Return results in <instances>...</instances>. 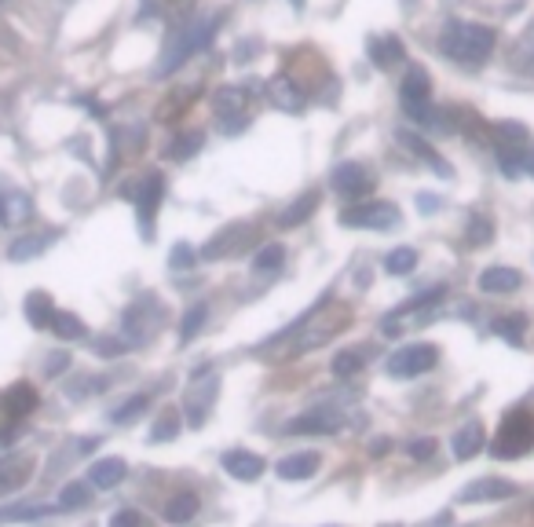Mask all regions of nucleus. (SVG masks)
<instances>
[{
	"label": "nucleus",
	"instance_id": "obj_1",
	"mask_svg": "<svg viewBox=\"0 0 534 527\" xmlns=\"http://www.w3.org/2000/svg\"><path fill=\"white\" fill-rule=\"evenodd\" d=\"M494 44H498V37H494V30L483 26V22L454 19L439 30V52L447 55V59H454L458 66H483L491 59Z\"/></svg>",
	"mask_w": 534,
	"mask_h": 527
},
{
	"label": "nucleus",
	"instance_id": "obj_2",
	"mask_svg": "<svg viewBox=\"0 0 534 527\" xmlns=\"http://www.w3.org/2000/svg\"><path fill=\"white\" fill-rule=\"evenodd\" d=\"M224 11H213V15H198L194 22H187V26H180V30L172 33L169 44H165V52H161V63L154 74L158 77H169L176 66H183L187 59H191L194 52H202V48H209V41L216 37V30L224 26Z\"/></svg>",
	"mask_w": 534,
	"mask_h": 527
},
{
	"label": "nucleus",
	"instance_id": "obj_3",
	"mask_svg": "<svg viewBox=\"0 0 534 527\" xmlns=\"http://www.w3.org/2000/svg\"><path fill=\"white\" fill-rule=\"evenodd\" d=\"M443 301H447V286H432V290L417 293L410 301H403L392 315L381 319V334L385 337H399L410 326H428L436 323L439 312H443Z\"/></svg>",
	"mask_w": 534,
	"mask_h": 527
},
{
	"label": "nucleus",
	"instance_id": "obj_4",
	"mask_svg": "<svg viewBox=\"0 0 534 527\" xmlns=\"http://www.w3.org/2000/svg\"><path fill=\"white\" fill-rule=\"evenodd\" d=\"M498 165L509 180L534 176V140L520 125H498Z\"/></svg>",
	"mask_w": 534,
	"mask_h": 527
},
{
	"label": "nucleus",
	"instance_id": "obj_5",
	"mask_svg": "<svg viewBox=\"0 0 534 527\" xmlns=\"http://www.w3.org/2000/svg\"><path fill=\"white\" fill-rule=\"evenodd\" d=\"M165 323V304L154 297V293H143L125 308L121 315V334H125V345H147L150 337L158 334V326Z\"/></svg>",
	"mask_w": 534,
	"mask_h": 527
},
{
	"label": "nucleus",
	"instance_id": "obj_6",
	"mask_svg": "<svg viewBox=\"0 0 534 527\" xmlns=\"http://www.w3.org/2000/svg\"><path fill=\"white\" fill-rule=\"evenodd\" d=\"M531 447H534V414L531 410H513L502 421L498 436H494L491 454L498 462H513V458H524Z\"/></svg>",
	"mask_w": 534,
	"mask_h": 527
},
{
	"label": "nucleus",
	"instance_id": "obj_7",
	"mask_svg": "<svg viewBox=\"0 0 534 527\" xmlns=\"http://www.w3.org/2000/svg\"><path fill=\"white\" fill-rule=\"evenodd\" d=\"M216 392H220L216 370L198 366L191 374V381H187V388H183V407H180L191 429H202L205 425V418H209V410H213V403H216Z\"/></svg>",
	"mask_w": 534,
	"mask_h": 527
},
{
	"label": "nucleus",
	"instance_id": "obj_8",
	"mask_svg": "<svg viewBox=\"0 0 534 527\" xmlns=\"http://www.w3.org/2000/svg\"><path fill=\"white\" fill-rule=\"evenodd\" d=\"M399 209L392 202H355L341 213L344 227H370V231H388V227H399Z\"/></svg>",
	"mask_w": 534,
	"mask_h": 527
},
{
	"label": "nucleus",
	"instance_id": "obj_9",
	"mask_svg": "<svg viewBox=\"0 0 534 527\" xmlns=\"http://www.w3.org/2000/svg\"><path fill=\"white\" fill-rule=\"evenodd\" d=\"M436 363H439L436 345H406V348H399V352L388 355L385 370L392 377H417V374L436 370Z\"/></svg>",
	"mask_w": 534,
	"mask_h": 527
},
{
	"label": "nucleus",
	"instance_id": "obj_10",
	"mask_svg": "<svg viewBox=\"0 0 534 527\" xmlns=\"http://www.w3.org/2000/svg\"><path fill=\"white\" fill-rule=\"evenodd\" d=\"M213 110L216 118H220V129L231 136V132H238L242 125H246V110H249V92L238 85H224L216 88L213 96Z\"/></svg>",
	"mask_w": 534,
	"mask_h": 527
},
{
	"label": "nucleus",
	"instance_id": "obj_11",
	"mask_svg": "<svg viewBox=\"0 0 534 527\" xmlns=\"http://www.w3.org/2000/svg\"><path fill=\"white\" fill-rule=\"evenodd\" d=\"M341 429H344V414L333 407L304 410L300 418L286 421L289 436H333V432H341Z\"/></svg>",
	"mask_w": 534,
	"mask_h": 527
},
{
	"label": "nucleus",
	"instance_id": "obj_12",
	"mask_svg": "<svg viewBox=\"0 0 534 527\" xmlns=\"http://www.w3.org/2000/svg\"><path fill=\"white\" fill-rule=\"evenodd\" d=\"M330 183H333V191L341 194L344 202H363L366 194L374 191V176H370V169H366V165H359V162L337 165V169H333V176H330Z\"/></svg>",
	"mask_w": 534,
	"mask_h": 527
},
{
	"label": "nucleus",
	"instance_id": "obj_13",
	"mask_svg": "<svg viewBox=\"0 0 534 527\" xmlns=\"http://www.w3.org/2000/svg\"><path fill=\"white\" fill-rule=\"evenodd\" d=\"M344 330V319H333V323H326V319H319V308H311L308 315H304V323H300V334L293 337V345H289V352L293 355H304L311 352V348L326 345L333 334H341Z\"/></svg>",
	"mask_w": 534,
	"mask_h": 527
},
{
	"label": "nucleus",
	"instance_id": "obj_14",
	"mask_svg": "<svg viewBox=\"0 0 534 527\" xmlns=\"http://www.w3.org/2000/svg\"><path fill=\"white\" fill-rule=\"evenodd\" d=\"M161 194H165V180H161V173L143 176V183H139V191H136V220H139L143 238H154V220H158Z\"/></svg>",
	"mask_w": 534,
	"mask_h": 527
},
{
	"label": "nucleus",
	"instance_id": "obj_15",
	"mask_svg": "<svg viewBox=\"0 0 534 527\" xmlns=\"http://www.w3.org/2000/svg\"><path fill=\"white\" fill-rule=\"evenodd\" d=\"M516 495V484L502 480V476H483V480H472L469 487H461L458 502L465 506H487V502H505V498Z\"/></svg>",
	"mask_w": 534,
	"mask_h": 527
},
{
	"label": "nucleus",
	"instance_id": "obj_16",
	"mask_svg": "<svg viewBox=\"0 0 534 527\" xmlns=\"http://www.w3.org/2000/svg\"><path fill=\"white\" fill-rule=\"evenodd\" d=\"M249 231L253 227L249 224H231L224 227L220 235H213L209 242L202 246V260H220V257H231V253H238V249L249 242Z\"/></svg>",
	"mask_w": 534,
	"mask_h": 527
},
{
	"label": "nucleus",
	"instance_id": "obj_17",
	"mask_svg": "<svg viewBox=\"0 0 534 527\" xmlns=\"http://www.w3.org/2000/svg\"><path fill=\"white\" fill-rule=\"evenodd\" d=\"M267 103L293 114V110L304 107V92H300L297 81H293L289 74H278V77H271V81H267Z\"/></svg>",
	"mask_w": 534,
	"mask_h": 527
},
{
	"label": "nucleus",
	"instance_id": "obj_18",
	"mask_svg": "<svg viewBox=\"0 0 534 527\" xmlns=\"http://www.w3.org/2000/svg\"><path fill=\"white\" fill-rule=\"evenodd\" d=\"M33 407H37V392H33V385H26V381L11 385L8 392L0 396V410H4L11 421H22L26 414H33Z\"/></svg>",
	"mask_w": 534,
	"mask_h": 527
},
{
	"label": "nucleus",
	"instance_id": "obj_19",
	"mask_svg": "<svg viewBox=\"0 0 534 527\" xmlns=\"http://www.w3.org/2000/svg\"><path fill=\"white\" fill-rule=\"evenodd\" d=\"M322 458L315 451H297L289 454V458H282V462L275 465V473L282 476V480H311V476L319 473Z\"/></svg>",
	"mask_w": 534,
	"mask_h": 527
},
{
	"label": "nucleus",
	"instance_id": "obj_20",
	"mask_svg": "<svg viewBox=\"0 0 534 527\" xmlns=\"http://www.w3.org/2000/svg\"><path fill=\"white\" fill-rule=\"evenodd\" d=\"M224 469L235 476V480H246V484H253V480H260V473H264V458L238 447V451L224 454Z\"/></svg>",
	"mask_w": 534,
	"mask_h": 527
},
{
	"label": "nucleus",
	"instance_id": "obj_21",
	"mask_svg": "<svg viewBox=\"0 0 534 527\" xmlns=\"http://www.w3.org/2000/svg\"><path fill=\"white\" fill-rule=\"evenodd\" d=\"M520 286H524V275L516 268H505V264H494L480 275L483 293H516Z\"/></svg>",
	"mask_w": 534,
	"mask_h": 527
},
{
	"label": "nucleus",
	"instance_id": "obj_22",
	"mask_svg": "<svg viewBox=\"0 0 534 527\" xmlns=\"http://www.w3.org/2000/svg\"><path fill=\"white\" fill-rule=\"evenodd\" d=\"M33 216V202L22 191H4L0 194V224L19 227Z\"/></svg>",
	"mask_w": 534,
	"mask_h": 527
},
{
	"label": "nucleus",
	"instance_id": "obj_23",
	"mask_svg": "<svg viewBox=\"0 0 534 527\" xmlns=\"http://www.w3.org/2000/svg\"><path fill=\"white\" fill-rule=\"evenodd\" d=\"M366 52H370V63H374L377 70H392V66L403 59V44H399V37L385 33V37H370Z\"/></svg>",
	"mask_w": 534,
	"mask_h": 527
},
{
	"label": "nucleus",
	"instance_id": "obj_24",
	"mask_svg": "<svg viewBox=\"0 0 534 527\" xmlns=\"http://www.w3.org/2000/svg\"><path fill=\"white\" fill-rule=\"evenodd\" d=\"M33 476V458H26V454H15V458H8V462L0 465V491L4 495H11V491H19L26 480Z\"/></svg>",
	"mask_w": 534,
	"mask_h": 527
},
{
	"label": "nucleus",
	"instance_id": "obj_25",
	"mask_svg": "<svg viewBox=\"0 0 534 527\" xmlns=\"http://www.w3.org/2000/svg\"><path fill=\"white\" fill-rule=\"evenodd\" d=\"M125 462L121 458H99V462H92V469H88V480H92V487H99V491H110V487H118L121 480H125Z\"/></svg>",
	"mask_w": 534,
	"mask_h": 527
},
{
	"label": "nucleus",
	"instance_id": "obj_26",
	"mask_svg": "<svg viewBox=\"0 0 534 527\" xmlns=\"http://www.w3.org/2000/svg\"><path fill=\"white\" fill-rule=\"evenodd\" d=\"M480 451H483V425L480 421L461 425V429L454 432V458H458V462H469V458H476Z\"/></svg>",
	"mask_w": 534,
	"mask_h": 527
},
{
	"label": "nucleus",
	"instance_id": "obj_27",
	"mask_svg": "<svg viewBox=\"0 0 534 527\" xmlns=\"http://www.w3.org/2000/svg\"><path fill=\"white\" fill-rule=\"evenodd\" d=\"M22 308H26V319H30L33 330H48V326L55 323V304L44 290H33Z\"/></svg>",
	"mask_w": 534,
	"mask_h": 527
},
{
	"label": "nucleus",
	"instance_id": "obj_28",
	"mask_svg": "<svg viewBox=\"0 0 534 527\" xmlns=\"http://www.w3.org/2000/svg\"><path fill=\"white\" fill-rule=\"evenodd\" d=\"M52 242H55V231H44V235H22L8 246V260L22 264V260H30V257H41Z\"/></svg>",
	"mask_w": 534,
	"mask_h": 527
},
{
	"label": "nucleus",
	"instance_id": "obj_29",
	"mask_svg": "<svg viewBox=\"0 0 534 527\" xmlns=\"http://www.w3.org/2000/svg\"><path fill=\"white\" fill-rule=\"evenodd\" d=\"M509 59H513V66L520 70V74L534 77V22L513 41V48H509Z\"/></svg>",
	"mask_w": 534,
	"mask_h": 527
},
{
	"label": "nucleus",
	"instance_id": "obj_30",
	"mask_svg": "<svg viewBox=\"0 0 534 527\" xmlns=\"http://www.w3.org/2000/svg\"><path fill=\"white\" fill-rule=\"evenodd\" d=\"M399 143H403V147H406V151H410V154H417L421 162H428V165H432V169H439V173H443V176H450V165L443 162V158H439V154L432 151V147H428V143L421 140V136H414V132L399 129Z\"/></svg>",
	"mask_w": 534,
	"mask_h": 527
},
{
	"label": "nucleus",
	"instance_id": "obj_31",
	"mask_svg": "<svg viewBox=\"0 0 534 527\" xmlns=\"http://www.w3.org/2000/svg\"><path fill=\"white\" fill-rule=\"evenodd\" d=\"M366 359H370V352H366V348H348V352L333 355L330 370H333V377H355L366 366Z\"/></svg>",
	"mask_w": 534,
	"mask_h": 527
},
{
	"label": "nucleus",
	"instance_id": "obj_32",
	"mask_svg": "<svg viewBox=\"0 0 534 527\" xmlns=\"http://www.w3.org/2000/svg\"><path fill=\"white\" fill-rule=\"evenodd\" d=\"M315 205H319V191H308V194H300L297 202L289 205L286 213L278 216V224L282 227H293V224H304L311 213H315Z\"/></svg>",
	"mask_w": 534,
	"mask_h": 527
},
{
	"label": "nucleus",
	"instance_id": "obj_33",
	"mask_svg": "<svg viewBox=\"0 0 534 527\" xmlns=\"http://www.w3.org/2000/svg\"><path fill=\"white\" fill-rule=\"evenodd\" d=\"M194 513H198V495H191V491L172 495V502L165 506V520H169V524H187Z\"/></svg>",
	"mask_w": 534,
	"mask_h": 527
},
{
	"label": "nucleus",
	"instance_id": "obj_34",
	"mask_svg": "<svg viewBox=\"0 0 534 527\" xmlns=\"http://www.w3.org/2000/svg\"><path fill=\"white\" fill-rule=\"evenodd\" d=\"M180 410H161L158 414V421L150 425V440L154 443H169V440H176L180 436Z\"/></svg>",
	"mask_w": 534,
	"mask_h": 527
},
{
	"label": "nucleus",
	"instance_id": "obj_35",
	"mask_svg": "<svg viewBox=\"0 0 534 527\" xmlns=\"http://www.w3.org/2000/svg\"><path fill=\"white\" fill-rule=\"evenodd\" d=\"M282 264H286V246H282V242H267L257 257H253V271H257V275H271V271H278Z\"/></svg>",
	"mask_w": 534,
	"mask_h": 527
},
{
	"label": "nucleus",
	"instance_id": "obj_36",
	"mask_svg": "<svg viewBox=\"0 0 534 527\" xmlns=\"http://www.w3.org/2000/svg\"><path fill=\"white\" fill-rule=\"evenodd\" d=\"M52 330H55V337H59V341H85V337H88L85 323H81L74 312H55Z\"/></svg>",
	"mask_w": 534,
	"mask_h": 527
},
{
	"label": "nucleus",
	"instance_id": "obj_37",
	"mask_svg": "<svg viewBox=\"0 0 534 527\" xmlns=\"http://www.w3.org/2000/svg\"><path fill=\"white\" fill-rule=\"evenodd\" d=\"M205 319H209V304H191V308H187V315L180 319V341L183 345L202 334Z\"/></svg>",
	"mask_w": 534,
	"mask_h": 527
},
{
	"label": "nucleus",
	"instance_id": "obj_38",
	"mask_svg": "<svg viewBox=\"0 0 534 527\" xmlns=\"http://www.w3.org/2000/svg\"><path fill=\"white\" fill-rule=\"evenodd\" d=\"M202 143H205V136H202L198 129H194V132H183V136H176V140H172L169 158H176V162H187V158H194V154L202 151Z\"/></svg>",
	"mask_w": 534,
	"mask_h": 527
},
{
	"label": "nucleus",
	"instance_id": "obj_39",
	"mask_svg": "<svg viewBox=\"0 0 534 527\" xmlns=\"http://www.w3.org/2000/svg\"><path fill=\"white\" fill-rule=\"evenodd\" d=\"M88 502H92V491H88V484H66L63 491H59V509H63V513L85 509Z\"/></svg>",
	"mask_w": 534,
	"mask_h": 527
},
{
	"label": "nucleus",
	"instance_id": "obj_40",
	"mask_svg": "<svg viewBox=\"0 0 534 527\" xmlns=\"http://www.w3.org/2000/svg\"><path fill=\"white\" fill-rule=\"evenodd\" d=\"M414 268H417V253L410 246L392 249V253L385 257V271H388V275H410Z\"/></svg>",
	"mask_w": 534,
	"mask_h": 527
},
{
	"label": "nucleus",
	"instance_id": "obj_41",
	"mask_svg": "<svg viewBox=\"0 0 534 527\" xmlns=\"http://www.w3.org/2000/svg\"><path fill=\"white\" fill-rule=\"evenodd\" d=\"M147 407H150V396L147 392H139V396H132L129 403H121V407L110 414V421H114V425H132Z\"/></svg>",
	"mask_w": 534,
	"mask_h": 527
},
{
	"label": "nucleus",
	"instance_id": "obj_42",
	"mask_svg": "<svg viewBox=\"0 0 534 527\" xmlns=\"http://www.w3.org/2000/svg\"><path fill=\"white\" fill-rule=\"evenodd\" d=\"M524 330H527V319L524 315H509V319H498L494 326V334L509 341V345H524Z\"/></svg>",
	"mask_w": 534,
	"mask_h": 527
},
{
	"label": "nucleus",
	"instance_id": "obj_43",
	"mask_svg": "<svg viewBox=\"0 0 534 527\" xmlns=\"http://www.w3.org/2000/svg\"><path fill=\"white\" fill-rule=\"evenodd\" d=\"M465 231H469V235H465V238H469V246H487V242H491V235H494V224L483 213H472Z\"/></svg>",
	"mask_w": 534,
	"mask_h": 527
},
{
	"label": "nucleus",
	"instance_id": "obj_44",
	"mask_svg": "<svg viewBox=\"0 0 534 527\" xmlns=\"http://www.w3.org/2000/svg\"><path fill=\"white\" fill-rule=\"evenodd\" d=\"M48 513H52L48 506H8L0 509V520H41Z\"/></svg>",
	"mask_w": 534,
	"mask_h": 527
},
{
	"label": "nucleus",
	"instance_id": "obj_45",
	"mask_svg": "<svg viewBox=\"0 0 534 527\" xmlns=\"http://www.w3.org/2000/svg\"><path fill=\"white\" fill-rule=\"evenodd\" d=\"M169 264H172V271H187V268H194V246H187V242H180V246H172Z\"/></svg>",
	"mask_w": 534,
	"mask_h": 527
},
{
	"label": "nucleus",
	"instance_id": "obj_46",
	"mask_svg": "<svg viewBox=\"0 0 534 527\" xmlns=\"http://www.w3.org/2000/svg\"><path fill=\"white\" fill-rule=\"evenodd\" d=\"M110 527H150V524L143 520V513H136V509H118V513L110 517Z\"/></svg>",
	"mask_w": 534,
	"mask_h": 527
},
{
	"label": "nucleus",
	"instance_id": "obj_47",
	"mask_svg": "<svg viewBox=\"0 0 534 527\" xmlns=\"http://www.w3.org/2000/svg\"><path fill=\"white\" fill-rule=\"evenodd\" d=\"M406 454H410V458H417V462H425V458H432V454H436V443H432V440H414L410 447H406Z\"/></svg>",
	"mask_w": 534,
	"mask_h": 527
},
{
	"label": "nucleus",
	"instance_id": "obj_48",
	"mask_svg": "<svg viewBox=\"0 0 534 527\" xmlns=\"http://www.w3.org/2000/svg\"><path fill=\"white\" fill-rule=\"evenodd\" d=\"M96 348H99V355H121V352H125V337H121V341H110V337H103V341H96Z\"/></svg>",
	"mask_w": 534,
	"mask_h": 527
},
{
	"label": "nucleus",
	"instance_id": "obj_49",
	"mask_svg": "<svg viewBox=\"0 0 534 527\" xmlns=\"http://www.w3.org/2000/svg\"><path fill=\"white\" fill-rule=\"evenodd\" d=\"M66 366H70V355L59 352V355L52 359V363H48V374H59V370H66Z\"/></svg>",
	"mask_w": 534,
	"mask_h": 527
},
{
	"label": "nucleus",
	"instance_id": "obj_50",
	"mask_svg": "<svg viewBox=\"0 0 534 527\" xmlns=\"http://www.w3.org/2000/svg\"><path fill=\"white\" fill-rule=\"evenodd\" d=\"M421 213H436V198L432 194H421Z\"/></svg>",
	"mask_w": 534,
	"mask_h": 527
},
{
	"label": "nucleus",
	"instance_id": "obj_51",
	"mask_svg": "<svg viewBox=\"0 0 534 527\" xmlns=\"http://www.w3.org/2000/svg\"><path fill=\"white\" fill-rule=\"evenodd\" d=\"M154 8H158L154 0H143V11H139V19H147V11H150V15H154Z\"/></svg>",
	"mask_w": 534,
	"mask_h": 527
},
{
	"label": "nucleus",
	"instance_id": "obj_52",
	"mask_svg": "<svg viewBox=\"0 0 534 527\" xmlns=\"http://www.w3.org/2000/svg\"><path fill=\"white\" fill-rule=\"evenodd\" d=\"M293 8H297V11H304V0H293Z\"/></svg>",
	"mask_w": 534,
	"mask_h": 527
},
{
	"label": "nucleus",
	"instance_id": "obj_53",
	"mask_svg": "<svg viewBox=\"0 0 534 527\" xmlns=\"http://www.w3.org/2000/svg\"><path fill=\"white\" fill-rule=\"evenodd\" d=\"M0 4H4V0H0Z\"/></svg>",
	"mask_w": 534,
	"mask_h": 527
}]
</instances>
